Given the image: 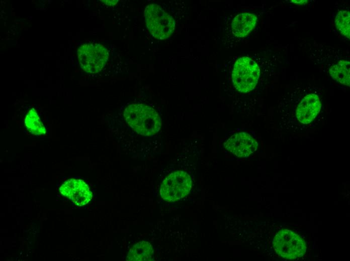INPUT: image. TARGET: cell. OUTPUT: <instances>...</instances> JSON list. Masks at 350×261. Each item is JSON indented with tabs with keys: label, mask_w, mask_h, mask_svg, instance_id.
<instances>
[{
	"label": "cell",
	"mask_w": 350,
	"mask_h": 261,
	"mask_svg": "<svg viewBox=\"0 0 350 261\" xmlns=\"http://www.w3.org/2000/svg\"><path fill=\"white\" fill-rule=\"evenodd\" d=\"M123 115L130 127L137 134L151 137L160 128V118L152 107L142 103H133L124 109Z\"/></svg>",
	"instance_id": "1"
},
{
	"label": "cell",
	"mask_w": 350,
	"mask_h": 261,
	"mask_svg": "<svg viewBox=\"0 0 350 261\" xmlns=\"http://www.w3.org/2000/svg\"><path fill=\"white\" fill-rule=\"evenodd\" d=\"M144 17L147 28L154 38L167 39L173 33L175 21L173 17L159 5L152 4L147 6Z\"/></svg>",
	"instance_id": "2"
},
{
	"label": "cell",
	"mask_w": 350,
	"mask_h": 261,
	"mask_svg": "<svg viewBox=\"0 0 350 261\" xmlns=\"http://www.w3.org/2000/svg\"><path fill=\"white\" fill-rule=\"evenodd\" d=\"M80 67L88 73H97L105 65L109 52L104 45L98 43H84L77 51Z\"/></svg>",
	"instance_id": "3"
},
{
	"label": "cell",
	"mask_w": 350,
	"mask_h": 261,
	"mask_svg": "<svg viewBox=\"0 0 350 261\" xmlns=\"http://www.w3.org/2000/svg\"><path fill=\"white\" fill-rule=\"evenodd\" d=\"M259 72L258 65L251 59L240 58L235 63L232 74L234 87L241 92L252 90L257 84Z\"/></svg>",
	"instance_id": "4"
},
{
	"label": "cell",
	"mask_w": 350,
	"mask_h": 261,
	"mask_svg": "<svg viewBox=\"0 0 350 261\" xmlns=\"http://www.w3.org/2000/svg\"><path fill=\"white\" fill-rule=\"evenodd\" d=\"M273 246L279 256L289 259L302 256L306 250L303 238L288 229L281 230L277 233L273 239Z\"/></svg>",
	"instance_id": "5"
},
{
	"label": "cell",
	"mask_w": 350,
	"mask_h": 261,
	"mask_svg": "<svg viewBox=\"0 0 350 261\" xmlns=\"http://www.w3.org/2000/svg\"><path fill=\"white\" fill-rule=\"evenodd\" d=\"M190 175L183 171H177L168 175L162 181L160 195L168 202H174L186 196L192 188Z\"/></svg>",
	"instance_id": "6"
},
{
	"label": "cell",
	"mask_w": 350,
	"mask_h": 261,
	"mask_svg": "<svg viewBox=\"0 0 350 261\" xmlns=\"http://www.w3.org/2000/svg\"><path fill=\"white\" fill-rule=\"evenodd\" d=\"M59 191L62 195L78 206L88 204L93 197L89 186L81 179H68L60 186Z\"/></svg>",
	"instance_id": "7"
},
{
	"label": "cell",
	"mask_w": 350,
	"mask_h": 261,
	"mask_svg": "<svg viewBox=\"0 0 350 261\" xmlns=\"http://www.w3.org/2000/svg\"><path fill=\"white\" fill-rule=\"evenodd\" d=\"M224 148L237 157L246 158L257 149L256 141L246 133L232 135L224 144Z\"/></svg>",
	"instance_id": "8"
},
{
	"label": "cell",
	"mask_w": 350,
	"mask_h": 261,
	"mask_svg": "<svg viewBox=\"0 0 350 261\" xmlns=\"http://www.w3.org/2000/svg\"><path fill=\"white\" fill-rule=\"evenodd\" d=\"M321 108L319 97L315 94H309L304 97L297 106V118L301 123L308 124L314 119Z\"/></svg>",
	"instance_id": "9"
},
{
	"label": "cell",
	"mask_w": 350,
	"mask_h": 261,
	"mask_svg": "<svg viewBox=\"0 0 350 261\" xmlns=\"http://www.w3.org/2000/svg\"><path fill=\"white\" fill-rule=\"evenodd\" d=\"M256 22L257 17L253 14L243 13L238 14L231 24L233 33L236 37H244L253 30Z\"/></svg>",
	"instance_id": "10"
},
{
	"label": "cell",
	"mask_w": 350,
	"mask_h": 261,
	"mask_svg": "<svg viewBox=\"0 0 350 261\" xmlns=\"http://www.w3.org/2000/svg\"><path fill=\"white\" fill-rule=\"evenodd\" d=\"M154 251L151 244L142 241L134 244L129 250L126 260L129 261H151L153 260Z\"/></svg>",
	"instance_id": "11"
},
{
	"label": "cell",
	"mask_w": 350,
	"mask_h": 261,
	"mask_svg": "<svg viewBox=\"0 0 350 261\" xmlns=\"http://www.w3.org/2000/svg\"><path fill=\"white\" fill-rule=\"evenodd\" d=\"M349 64L347 61H340L330 67L329 70L330 75L337 82L349 86Z\"/></svg>",
	"instance_id": "12"
},
{
	"label": "cell",
	"mask_w": 350,
	"mask_h": 261,
	"mask_svg": "<svg viewBox=\"0 0 350 261\" xmlns=\"http://www.w3.org/2000/svg\"><path fill=\"white\" fill-rule=\"evenodd\" d=\"M25 124L27 130L33 135L40 136L46 133V127L34 108H31L26 116Z\"/></svg>",
	"instance_id": "13"
},
{
	"label": "cell",
	"mask_w": 350,
	"mask_h": 261,
	"mask_svg": "<svg viewBox=\"0 0 350 261\" xmlns=\"http://www.w3.org/2000/svg\"><path fill=\"white\" fill-rule=\"evenodd\" d=\"M349 20V12L347 10L339 11L335 19V25L336 28L341 34L348 39H349L350 36Z\"/></svg>",
	"instance_id": "14"
},
{
	"label": "cell",
	"mask_w": 350,
	"mask_h": 261,
	"mask_svg": "<svg viewBox=\"0 0 350 261\" xmlns=\"http://www.w3.org/2000/svg\"><path fill=\"white\" fill-rule=\"evenodd\" d=\"M102 3L109 6H113L117 4L118 0H103L100 1Z\"/></svg>",
	"instance_id": "15"
},
{
	"label": "cell",
	"mask_w": 350,
	"mask_h": 261,
	"mask_svg": "<svg viewBox=\"0 0 350 261\" xmlns=\"http://www.w3.org/2000/svg\"><path fill=\"white\" fill-rule=\"evenodd\" d=\"M292 3H296V4H304L307 1H291Z\"/></svg>",
	"instance_id": "16"
}]
</instances>
